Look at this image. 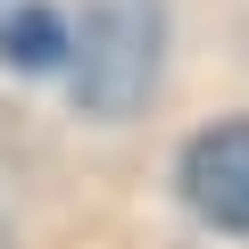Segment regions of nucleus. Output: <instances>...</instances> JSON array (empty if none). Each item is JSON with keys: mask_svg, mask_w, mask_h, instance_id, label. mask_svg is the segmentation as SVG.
Returning <instances> with one entry per match:
<instances>
[{"mask_svg": "<svg viewBox=\"0 0 249 249\" xmlns=\"http://www.w3.org/2000/svg\"><path fill=\"white\" fill-rule=\"evenodd\" d=\"M0 249H9V224H0Z\"/></svg>", "mask_w": 249, "mask_h": 249, "instance_id": "20e7f679", "label": "nucleus"}, {"mask_svg": "<svg viewBox=\"0 0 249 249\" xmlns=\"http://www.w3.org/2000/svg\"><path fill=\"white\" fill-rule=\"evenodd\" d=\"M166 67V0H83L67 83L83 116H133Z\"/></svg>", "mask_w": 249, "mask_h": 249, "instance_id": "f257e3e1", "label": "nucleus"}, {"mask_svg": "<svg viewBox=\"0 0 249 249\" xmlns=\"http://www.w3.org/2000/svg\"><path fill=\"white\" fill-rule=\"evenodd\" d=\"M183 199L216 232H249V116L191 133V150H183Z\"/></svg>", "mask_w": 249, "mask_h": 249, "instance_id": "f03ea898", "label": "nucleus"}, {"mask_svg": "<svg viewBox=\"0 0 249 249\" xmlns=\"http://www.w3.org/2000/svg\"><path fill=\"white\" fill-rule=\"evenodd\" d=\"M67 50H75V34H67V17L50 9V0H25V9H9V25H0V58H9V67L50 75V67H67Z\"/></svg>", "mask_w": 249, "mask_h": 249, "instance_id": "7ed1b4c3", "label": "nucleus"}]
</instances>
